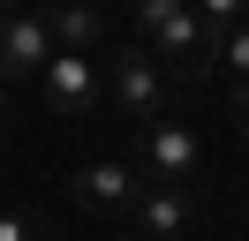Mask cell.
I'll use <instances>...</instances> for the list:
<instances>
[{
	"instance_id": "cell-1",
	"label": "cell",
	"mask_w": 249,
	"mask_h": 241,
	"mask_svg": "<svg viewBox=\"0 0 249 241\" xmlns=\"http://www.w3.org/2000/svg\"><path fill=\"white\" fill-rule=\"evenodd\" d=\"M136 30H143V53L166 68V83H196L212 68V38H204L196 8H181V0H143Z\"/></svg>"
},
{
	"instance_id": "cell-2",
	"label": "cell",
	"mask_w": 249,
	"mask_h": 241,
	"mask_svg": "<svg viewBox=\"0 0 249 241\" xmlns=\"http://www.w3.org/2000/svg\"><path fill=\"white\" fill-rule=\"evenodd\" d=\"M136 173H143V189H196L204 136L189 128V120H151V128L136 136Z\"/></svg>"
},
{
	"instance_id": "cell-3",
	"label": "cell",
	"mask_w": 249,
	"mask_h": 241,
	"mask_svg": "<svg viewBox=\"0 0 249 241\" xmlns=\"http://www.w3.org/2000/svg\"><path fill=\"white\" fill-rule=\"evenodd\" d=\"M106 98L136 128H151V120H166V68L143 45H106Z\"/></svg>"
},
{
	"instance_id": "cell-4",
	"label": "cell",
	"mask_w": 249,
	"mask_h": 241,
	"mask_svg": "<svg viewBox=\"0 0 249 241\" xmlns=\"http://www.w3.org/2000/svg\"><path fill=\"white\" fill-rule=\"evenodd\" d=\"M38 90H46V113L83 120V113H98V105H106V68H98L91 53H53L46 75H38Z\"/></svg>"
},
{
	"instance_id": "cell-5",
	"label": "cell",
	"mask_w": 249,
	"mask_h": 241,
	"mask_svg": "<svg viewBox=\"0 0 249 241\" xmlns=\"http://www.w3.org/2000/svg\"><path fill=\"white\" fill-rule=\"evenodd\" d=\"M53 60V30L46 15H23V8H0V90L16 75H46Z\"/></svg>"
},
{
	"instance_id": "cell-6",
	"label": "cell",
	"mask_w": 249,
	"mask_h": 241,
	"mask_svg": "<svg viewBox=\"0 0 249 241\" xmlns=\"http://www.w3.org/2000/svg\"><path fill=\"white\" fill-rule=\"evenodd\" d=\"M68 196H76V211H136L143 173H136L128 158H91V166H76Z\"/></svg>"
},
{
	"instance_id": "cell-7",
	"label": "cell",
	"mask_w": 249,
	"mask_h": 241,
	"mask_svg": "<svg viewBox=\"0 0 249 241\" xmlns=\"http://www.w3.org/2000/svg\"><path fill=\"white\" fill-rule=\"evenodd\" d=\"M128 219H136L128 226L136 241H189V226H196V189H143Z\"/></svg>"
},
{
	"instance_id": "cell-8",
	"label": "cell",
	"mask_w": 249,
	"mask_h": 241,
	"mask_svg": "<svg viewBox=\"0 0 249 241\" xmlns=\"http://www.w3.org/2000/svg\"><path fill=\"white\" fill-rule=\"evenodd\" d=\"M46 30H53V53H91L98 60L106 15H98V8H46Z\"/></svg>"
},
{
	"instance_id": "cell-9",
	"label": "cell",
	"mask_w": 249,
	"mask_h": 241,
	"mask_svg": "<svg viewBox=\"0 0 249 241\" xmlns=\"http://www.w3.org/2000/svg\"><path fill=\"white\" fill-rule=\"evenodd\" d=\"M0 241H61V234H53L46 211H31V204H0Z\"/></svg>"
},
{
	"instance_id": "cell-10",
	"label": "cell",
	"mask_w": 249,
	"mask_h": 241,
	"mask_svg": "<svg viewBox=\"0 0 249 241\" xmlns=\"http://www.w3.org/2000/svg\"><path fill=\"white\" fill-rule=\"evenodd\" d=\"M196 23H204V38H212V53H219V38H227L234 23H249V0H204Z\"/></svg>"
},
{
	"instance_id": "cell-11",
	"label": "cell",
	"mask_w": 249,
	"mask_h": 241,
	"mask_svg": "<svg viewBox=\"0 0 249 241\" xmlns=\"http://www.w3.org/2000/svg\"><path fill=\"white\" fill-rule=\"evenodd\" d=\"M212 60H227V68H234V75L249 83V23H234L227 38H219V53H212Z\"/></svg>"
},
{
	"instance_id": "cell-12",
	"label": "cell",
	"mask_w": 249,
	"mask_h": 241,
	"mask_svg": "<svg viewBox=\"0 0 249 241\" xmlns=\"http://www.w3.org/2000/svg\"><path fill=\"white\" fill-rule=\"evenodd\" d=\"M234 113H242V143H249V83L234 90Z\"/></svg>"
},
{
	"instance_id": "cell-13",
	"label": "cell",
	"mask_w": 249,
	"mask_h": 241,
	"mask_svg": "<svg viewBox=\"0 0 249 241\" xmlns=\"http://www.w3.org/2000/svg\"><path fill=\"white\" fill-rule=\"evenodd\" d=\"M0 128H8V90H0Z\"/></svg>"
},
{
	"instance_id": "cell-14",
	"label": "cell",
	"mask_w": 249,
	"mask_h": 241,
	"mask_svg": "<svg viewBox=\"0 0 249 241\" xmlns=\"http://www.w3.org/2000/svg\"><path fill=\"white\" fill-rule=\"evenodd\" d=\"M106 241H136V234H106Z\"/></svg>"
},
{
	"instance_id": "cell-15",
	"label": "cell",
	"mask_w": 249,
	"mask_h": 241,
	"mask_svg": "<svg viewBox=\"0 0 249 241\" xmlns=\"http://www.w3.org/2000/svg\"><path fill=\"white\" fill-rule=\"evenodd\" d=\"M242 241H249V234H242Z\"/></svg>"
}]
</instances>
